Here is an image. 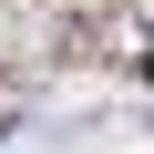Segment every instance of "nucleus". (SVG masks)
<instances>
[{"label": "nucleus", "instance_id": "obj_1", "mask_svg": "<svg viewBox=\"0 0 154 154\" xmlns=\"http://www.w3.org/2000/svg\"><path fill=\"white\" fill-rule=\"evenodd\" d=\"M144 82H154V62H144Z\"/></svg>", "mask_w": 154, "mask_h": 154}]
</instances>
